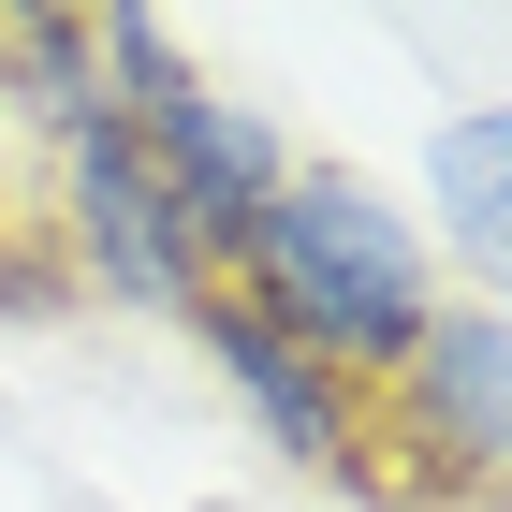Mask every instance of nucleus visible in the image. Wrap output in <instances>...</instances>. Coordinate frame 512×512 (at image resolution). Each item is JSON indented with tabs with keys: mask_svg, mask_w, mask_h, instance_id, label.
Instances as JSON below:
<instances>
[{
	"mask_svg": "<svg viewBox=\"0 0 512 512\" xmlns=\"http://www.w3.org/2000/svg\"><path fill=\"white\" fill-rule=\"evenodd\" d=\"M0 308H15V322H59V308H74V264H59V235H44L30 191H0Z\"/></svg>",
	"mask_w": 512,
	"mask_h": 512,
	"instance_id": "nucleus-7",
	"label": "nucleus"
},
{
	"mask_svg": "<svg viewBox=\"0 0 512 512\" xmlns=\"http://www.w3.org/2000/svg\"><path fill=\"white\" fill-rule=\"evenodd\" d=\"M44 235H59L74 293H118V308H161V322H191V293L220 278L205 235L176 220V191L147 176V147H132L118 103L88 132H59V161H44Z\"/></svg>",
	"mask_w": 512,
	"mask_h": 512,
	"instance_id": "nucleus-3",
	"label": "nucleus"
},
{
	"mask_svg": "<svg viewBox=\"0 0 512 512\" xmlns=\"http://www.w3.org/2000/svg\"><path fill=\"white\" fill-rule=\"evenodd\" d=\"M425 191H439V235H454V264H469V308H498V322H512V103L439 118Z\"/></svg>",
	"mask_w": 512,
	"mask_h": 512,
	"instance_id": "nucleus-5",
	"label": "nucleus"
},
{
	"mask_svg": "<svg viewBox=\"0 0 512 512\" xmlns=\"http://www.w3.org/2000/svg\"><path fill=\"white\" fill-rule=\"evenodd\" d=\"M103 103H118V88H103V30H88V15L0 0V118H30L44 147H59V132H88Z\"/></svg>",
	"mask_w": 512,
	"mask_h": 512,
	"instance_id": "nucleus-6",
	"label": "nucleus"
},
{
	"mask_svg": "<svg viewBox=\"0 0 512 512\" xmlns=\"http://www.w3.org/2000/svg\"><path fill=\"white\" fill-rule=\"evenodd\" d=\"M220 278H235L278 337H308L322 366H352V381H395V352H410L425 308H439L425 235L366 191L352 161H293L264 191V220L220 249Z\"/></svg>",
	"mask_w": 512,
	"mask_h": 512,
	"instance_id": "nucleus-1",
	"label": "nucleus"
},
{
	"mask_svg": "<svg viewBox=\"0 0 512 512\" xmlns=\"http://www.w3.org/2000/svg\"><path fill=\"white\" fill-rule=\"evenodd\" d=\"M191 337L220 352V381L249 395V425H264L308 483H337V498L381 512V439H366V381H352V366H322L308 337H278L235 278H205V293H191Z\"/></svg>",
	"mask_w": 512,
	"mask_h": 512,
	"instance_id": "nucleus-4",
	"label": "nucleus"
},
{
	"mask_svg": "<svg viewBox=\"0 0 512 512\" xmlns=\"http://www.w3.org/2000/svg\"><path fill=\"white\" fill-rule=\"evenodd\" d=\"M366 439L381 512H512V322L439 293L395 381H366Z\"/></svg>",
	"mask_w": 512,
	"mask_h": 512,
	"instance_id": "nucleus-2",
	"label": "nucleus"
}]
</instances>
